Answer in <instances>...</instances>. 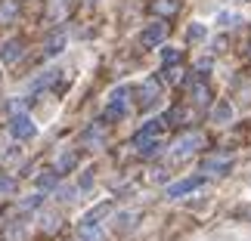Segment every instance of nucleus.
Here are the masks:
<instances>
[{
	"label": "nucleus",
	"instance_id": "obj_1",
	"mask_svg": "<svg viewBox=\"0 0 251 241\" xmlns=\"http://www.w3.org/2000/svg\"><path fill=\"white\" fill-rule=\"evenodd\" d=\"M201 146H205V136H201L199 130L183 133V136L174 142V149H171V161H186V158H192V152H199Z\"/></svg>",
	"mask_w": 251,
	"mask_h": 241
},
{
	"label": "nucleus",
	"instance_id": "obj_5",
	"mask_svg": "<svg viewBox=\"0 0 251 241\" xmlns=\"http://www.w3.org/2000/svg\"><path fill=\"white\" fill-rule=\"evenodd\" d=\"M168 127H171L168 114H165V118H152L149 124H143V130L133 136V146H137V142H146V139H161V133H165Z\"/></svg>",
	"mask_w": 251,
	"mask_h": 241
},
{
	"label": "nucleus",
	"instance_id": "obj_18",
	"mask_svg": "<svg viewBox=\"0 0 251 241\" xmlns=\"http://www.w3.org/2000/svg\"><path fill=\"white\" fill-rule=\"evenodd\" d=\"M25 235V226H22V219H9V226L3 229V241H19Z\"/></svg>",
	"mask_w": 251,
	"mask_h": 241
},
{
	"label": "nucleus",
	"instance_id": "obj_13",
	"mask_svg": "<svg viewBox=\"0 0 251 241\" xmlns=\"http://www.w3.org/2000/svg\"><path fill=\"white\" fill-rule=\"evenodd\" d=\"M189 96H192V105H199V109H205V105H211V87L205 81H192L189 84Z\"/></svg>",
	"mask_w": 251,
	"mask_h": 241
},
{
	"label": "nucleus",
	"instance_id": "obj_17",
	"mask_svg": "<svg viewBox=\"0 0 251 241\" xmlns=\"http://www.w3.org/2000/svg\"><path fill=\"white\" fill-rule=\"evenodd\" d=\"M56 182H59V173H56V170H47V173L37 176V189H41V192H56Z\"/></svg>",
	"mask_w": 251,
	"mask_h": 241
},
{
	"label": "nucleus",
	"instance_id": "obj_4",
	"mask_svg": "<svg viewBox=\"0 0 251 241\" xmlns=\"http://www.w3.org/2000/svg\"><path fill=\"white\" fill-rule=\"evenodd\" d=\"M165 41H168V22H155V25H149L146 31L140 34L143 50H155V46H161Z\"/></svg>",
	"mask_w": 251,
	"mask_h": 241
},
{
	"label": "nucleus",
	"instance_id": "obj_22",
	"mask_svg": "<svg viewBox=\"0 0 251 241\" xmlns=\"http://www.w3.org/2000/svg\"><path fill=\"white\" fill-rule=\"evenodd\" d=\"M180 59H183L180 50H171V46L161 53V65H165V68H171V65H180Z\"/></svg>",
	"mask_w": 251,
	"mask_h": 241
},
{
	"label": "nucleus",
	"instance_id": "obj_24",
	"mask_svg": "<svg viewBox=\"0 0 251 241\" xmlns=\"http://www.w3.org/2000/svg\"><path fill=\"white\" fill-rule=\"evenodd\" d=\"M186 37H189V41H205V25H189Z\"/></svg>",
	"mask_w": 251,
	"mask_h": 241
},
{
	"label": "nucleus",
	"instance_id": "obj_14",
	"mask_svg": "<svg viewBox=\"0 0 251 241\" xmlns=\"http://www.w3.org/2000/svg\"><path fill=\"white\" fill-rule=\"evenodd\" d=\"M78 238H81V241H105L100 223H87V219L78 226Z\"/></svg>",
	"mask_w": 251,
	"mask_h": 241
},
{
	"label": "nucleus",
	"instance_id": "obj_27",
	"mask_svg": "<svg viewBox=\"0 0 251 241\" xmlns=\"http://www.w3.org/2000/svg\"><path fill=\"white\" fill-rule=\"evenodd\" d=\"M248 59H251V41H248Z\"/></svg>",
	"mask_w": 251,
	"mask_h": 241
},
{
	"label": "nucleus",
	"instance_id": "obj_10",
	"mask_svg": "<svg viewBox=\"0 0 251 241\" xmlns=\"http://www.w3.org/2000/svg\"><path fill=\"white\" fill-rule=\"evenodd\" d=\"M65 44H69V37H65L62 28H56V31H50L44 37V56L47 59H53V56H59L65 50Z\"/></svg>",
	"mask_w": 251,
	"mask_h": 241
},
{
	"label": "nucleus",
	"instance_id": "obj_12",
	"mask_svg": "<svg viewBox=\"0 0 251 241\" xmlns=\"http://www.w3.org/2000/svg\"><path fill=\"white\" fill-rule=\"evenodd\" d=\"M155 99H158V81L149 78V81L137 90V102H140V109H152V105H155Z\"/></svg>",
	"mask_w": 251,
	"mask_h": 241
},
{
	"label": "nucleus",
	"instance_id": "obj_28",
	"mask_svg": "<svg viewBox=\"0 0 251 241\" xmlns=\"http://www.w3.org/2000/svg\"><path fill=\"white\" fill-rule=\"evenodd\" d=\"M245 217H251V207H248V210H245Z\"/></svg>",
	"mask_w": 251,
	"mask_h": 241
},
{
	"label": "nucleus",
	"instance_id": "obj_19",
	"mask_svg": "<svg viewBox=\"0 0 251 241\" xmlns=\"http://www.w3.org/2000/svg\"><path fill=\"white\" fill-rule=\"evenodd\" d=\"M105 214H112V201H102V204H96L90 214H87V223H100Z\"/></svg>",
	"mask_w": 251,
	"mask_h": 241
},
{
	"label": "nucleus",
	"instance_id": "obj_25",
	"mask_svg": "<svg viewBox=\"0 0 251 241\" xmlns=\"http://www.w3.org/2000/svg\"><path fill=\"white\" fill-rule=\"evenodd\" d=\"M168 84H177L180 81V65H171V68H165V74H161Z\"/></svg>",
	"mask_w": 251,
	"mask_h": 241
},
{
	"label": "nucleus",
	"instance_id": "obj_26",
	"mask_svg": "<svg viewBox=\"0 0 251 241\" xmlns=\"http://www.w3.org/2000/svg\"><path fill=\"white\" fill-rule=\"evenodd\" d=\"M13 189H16V179L6 176V173L0 170V192H13Z\"/></svg>",
	"mask_w": 251,
	"mask_h": 241
},
{
	"label": "nucleus",
	"instance_id": "obj_23",
	"mask_svg": "<svg viewBox=\"0 0 251 241\" xmlns=\"http://www.w3.org/2000/svg\"><path fill=\"white\" fill-rule=\"evenodd\" d=\"M56 198L59 201H75L78 198V189L75 186H56Z\"/></svg>",
	"mask_w": 251,
	"mask_h": 241
},
{
	"label": "nucleus",
	"instance_id": "obj_8",
	"mask_svg": "<svg viewBox=\"0 0 251 241\" xmlns=\"http://www.w3.org/2000/svg\"><path fill=\"white\" fill-rule=\"evenodd\" d=\"M22 56H25V41L22 37H13V41H6L0 46V62L3 65H16Z\"/></svg>",
	"mask_w": 251,
	"mask_h": 241
},
{
	"label": "nucleus",
	"instance_id": "obj_9",
	"mask_svg": "<svg viewBox=\"0 0 251 241\" xmlns=\"http://www.w3.org/2000/svg\"><path fill=\"white\" fill-rule=\"evenodd\" d=\"M149 13L161 19V22H168L180 13V0H149Z\"/></svg>",
	"mask_w": 251,
	"mask_h": 241
},
{
	"label": "nucleus",
	"instance_id": "obj_11",
	"mask_svg": "<svg viewBox=\"0 0 251 241\" xmlns=\"http://www.w3.org/2000/svg\"><path fill=\"white\" fill-rule=\"evenodd\" d=\"M75 9V0H50L47 6V22H65Z\"/></svg>",
	"mask_w": 251,
	"mask_h": 241
},
{
	"label": "nucleus",
	"instance_id": "obj_20",
	"mask_svg": "<svg viewBox=\"0 0 251 241\" xmlns=\"http://www.w3.org/2000/svg\"><path fill=\"white\" fill-rule=\"evenodd\" d=\"M102 136H105V130L102 127H90V130H84L81 133V142H84V146H90V142H93V146H100V142H102Z\"/></svg>",
	"mask_w": 251,
	"mask_h": 241
},
{
	"label": "nucleus",
	"instance_id": "obj_16",
	"mask_svg": "<svg viewBox=\"0 0 251 241\" xmlns=\"http://www.w3.org/2000/svg\"><path fill=\"white\" fill-rule=\"evenodd\" d=\"M19 16V0H0V25L16 22Z\"/></svg>",
	"mask_w": 251,
	"mask_h": 241
},
{
	"label": "nucleus",
	"instance_id": "obj_7",
	"mask_svg": "<svg viewBox=\"0 0 251 241\" xmlns=\"http://www.w3.org/2000/svg\"><path fill=\"white\" fill-rule=\"evenodd\" d=\"M229 164H233V155H229V152H211V155L201 161V170L205 173H226Z\"/></svg>",
	"mask_w": 251,
	"mask_h": 241
},
{
	"label": "nucleus",
	"instance_id": "obj_3",
	"mask_svg": "<svg viewBox=\"0 0 251 241\" xmlns=\"http://www.w3.org/2000/svg\"><path fill=\"white\" fill-rule=\"evenodd\" d=\"M34 133H37V127L28 114H13V118H9V136L13 139L28 142V139H34Z\"/></svg>",
	"mask_w": 251,
	"mask_h": 241
},
{
	"label": "nucleus",
	"instance_id": "obj_15",
	"mask_svg": "<svg viewBox=\"0 0 251 241\" xmlns=\"http://www.w3.org/2000/svg\"><path fill=\"white\" fill-rule=\"evenodd\" d=\"M211 121H214V124L233 121V105H229V102H214V105H211Z\"/></svg>",
	"mask_w": 251,
	"mask_h": 241
},
{
	"label": "nucleus",
	"instance_id": "obj_21",
	"mask_svg": "<svg viewBox=\"0 0 251 241\" xmlns=\"http://www.w3.org/2000/svg\"><path fill=\"white\" fill-rule=\"evenodd\" d=\"M75 164H78V155L72 152V155H62L59 161H56V167H53V170H56V173H65V170H72Z\"/></svg>",
	"mask_w": 251,
	"mask_h": 241
},
{
	"label": "nucleus",
	"instance_id": "obj_2",
	"mask_svg": "<svg viewBox=\"0 0 251 241\" xmlns=\"http://www.w3.org/2000/svg\"><path fill=\"white\" fill-rule=\"evenodd\" d=\"M127 96H130L127 87H118V90L112 93V99H109V105H105V111H102L105 124H109V121H121L124 114H127Z\"/></svg>",
	"mask_w": 251,
	"mask_h": 241
},
{
	"label": "nucleus",
	"instance_id": "obj_6",
	"mask_svg": "<svg viewBox=\"0 0 251 241\" xmlns=\"http://www.w3.org/2000/svg\"><path fill=\"white\" fill-rule=\"evenodd\" d=\"M201 186H205V179H201V176H189V179L171 182V186L165 189V195H168V198H183V195H192V192H199Z\"/></svg>",
	"mask_w": 251,
	"mask_h": 241
}]
</instances>
